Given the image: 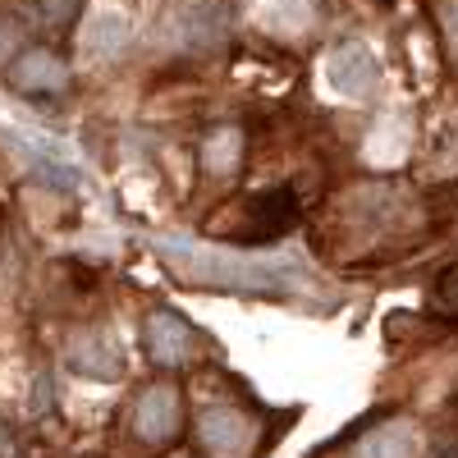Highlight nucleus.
<instances>
[{
    "instance_id": "nucleus-1",
    "label": "nucleus",
    "mask_w": 458,
    "mask_h": 458,
    "mask_svg": "<svg viewBox=\"0 0 458 458\" xmlns=\"http://www.w3.org/2000/svg\"><path fill=\"white\" fill-rule=\"evenodd\" d=\"M298 225V193L293 188H266V193H248L239 202L220 207L207 220V234L225 243H276Z\"/></svg>"
},
{
    "instance_id": "nucleus-2",
    "label": "nucleus",
    "mask_w": 458,
    "mask_h": 458,
    "mask_svg": "<svg viewBox=\"0 0 458 458\" xmlns=\"http://www.w3.org/2000/svg\"><path fill=\"white\" fill-rule=\"evenodd\" d=\"M129 436L147 449H170L183 436V394L170 380L142 386L129 403Z\"/></svg>"
},
{
    "instance_id": "nucleus-3",
    "label": "nucleus",
    "mask_w": 458,
    "mask_h": 458,
    "mask_svg": "<svg viewBox=\"0 0 458 458\" xmlns=\"http://www.w3.org/2000/svg\"><path fill=\"white\" fill-rule=\"evenodd\" d=\"M5 83L19 97H55L69 88V64L51 51V47H28L10 60L5 69Z\"/></svg>"
},
{
    "instance_id": "nucleus-4",
    "label": "nucleus",
    "mask_w": 458,
    "mask_h": 458,
    "mask_svg": "<svg viewBox=\"0 0 458 458\" xmlns=\"http://www.w3.org/2000/svg\"><path fill=\"white\" fill-rule=\"evenodd\" d=\"M252 436H257L252 417L239 412L234 403H211L198 412V440L216 458H243L252 449Z\"/></svg>"
},
{
    "instance_id": "nucleus-5",
    "label": "nucleus",
    "mask_w": 458,
    "mask_h": 458,
    "mask_svg": "<svg viewBox=\"0 0 458 458\" xmlns=\"http://www.w3.org/2000/svg\"><path fill=\"white\" fill-rule=\"evenodd\" d=\"M326 79H330V88L344 92V97H367V92L376 88V79H380V69H376V55H371L362 42H344V47H335L330 60H326Z\"/></svg>"
},
{
    "instance_id": "nucleus-6",
    "label": "nucleus",
    "mask_w": 458,
    "mask_h": 458,
    "mask_svg": "<svg viewBox=\"0 0 458 458\" xmlns=\"http://www.w3.org/2000/svg\"><path fill=\"white\" fill-rule=\"evenodd\" d=\"M193 349H198V335L183 317H174V312H151L147 317V358L151 362L179 367V362L193 358Z\"/></svg>"
},
{
    "instance_id": "nucleus-7",
    "label": "nucleus",
    "mask_w": 458,
    "mask_h": 458,
    "mask_svg": "<svg viewBox=\"0 0 458 458\" xmlns=\"http://www.w3.org/2000/svg\"><path fill=\"white\" fill-rule=\"evenodd\" d=\"M73 371H83V376H97V380H110L114 371H120V349L110 344V335L101 330H88L79 335V344H73Z\"/></svg>"
},
{
    "instance_id": "nucleus-8",
    "label": "nucleus",
    "mask_w": 458,
    "mask_h": 458,
    "mask_svg": "<svg viewBox=\"0 0 458 458\" xmlns=\"http://www.w3.org/2000/svg\"><path fill=\"white\" fill-rule=\"evenodd\" d=\"M243 151H248V142L239 129H211L202 138V170L207 174H234L243 165Z\"/></svg>"
},
{
    "instance_id": "nucleus-9",
    "label": "nucleus",
    "mask_w": 458,
    "mask_h": 458,
    "mask_svg": "<svg viewBox=\"0 0 458 458\" xmlns=\"http://www.w3.org/2000/svg\"><path fill=\"white\" fill-rule=\"evenodd\" d=\"M422 454V440L408 422H390V427H376L362 440V458H417Z\"/></svg>"
},
{
    "instance_id": "nucleus-10",
    "label": "nucleus",
    "mask_w": 458,
    "mask_h": 458,
    "mask_svg": "<svg viewBox=\"0 0 458 458\" xmlns=\"http://www.w3.org/2000/svg\"><path fill=\"white\" fill-rule=\"evenodd\" d=\"M440 37H445V47H449V55H454V64H458V0H440Z\"/></svg>"
}]
</instances>
